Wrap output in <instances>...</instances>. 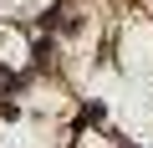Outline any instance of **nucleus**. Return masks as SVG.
Wrapping results in <instances>:
<instances>
[]
</instances>
